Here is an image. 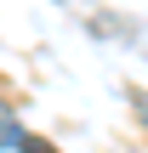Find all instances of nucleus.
Returning <instances> with one entry per match:
<instances>
[{"mask_svg": "<svg viewBox=\"0 0 148 153\" xmlns=\"http://www.w3.org/2000/svg\"><path fill=\"white\" fill-rule=\"evenodd\" d=\"M137 108H143V119H148V97H137Z\"/></svg>", "mask_w": 148, "mask_h": 153, "instance_id": "nucleus-1", "label": "nucleus"}]
</instances>
